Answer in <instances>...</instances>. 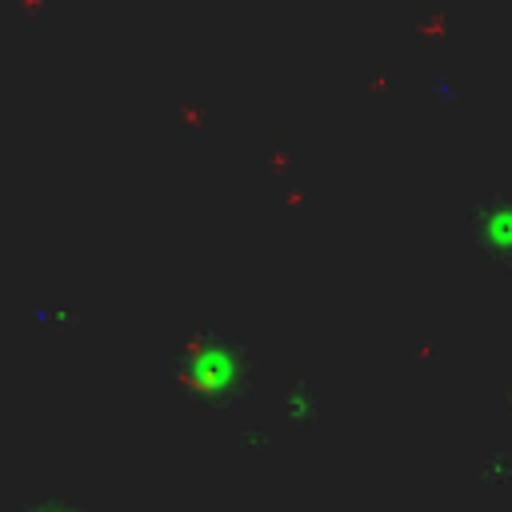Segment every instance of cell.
Returning <instances> with one entry per match:
<instances>
[{
	"label": "cell",
	"instance_id": "1",
	"mask_svg": "<svg viewBox=\"0 0 512 512\" xmlns=\"http://www.w3.org/2000/svg\"><path fill=\"white\" fill-rule=\"evenodd\" d=\"M172 380L184 396L212 404V408H228L248 392L252 360H248L244 344H236L220 332H196L180 344L176 364H172Z\"/></svg>",
	"mask_w": 512,
	"mask_h": 512
},
{
	"label": "cell",
	"instance_id": "2",
	"mask_svg": "<svg viewBox=\"0 0 512 512\" xmlns=\"http://www.w3.org/2000/svg\"><path fill=\"white\" fill-rule=\"evenodd\" d=\"M468 228L488 260L512 268V196H476L468 204Z\"/></svg>",
	"mask_w": 512,
	"mask_h": 512
},
{
	"label": "cell",
	"instance_id": "3",
	"mask_svg": "<svg viewBox=\"0 0 512 512\" xmlns=\"http://www.w3.org/2000/svg\"><path fill=\"white\" fill-rule=\"evenodd\" d=\"M284 412H288V420H292V424H304V420H312V416H316V396H312V388H308L304 380H296V384H292Z\"/></svg>",
	"mask_w": 512,
	"mask_h": 512
},
{
	"label": "cell",
	"instance_id": "4",
	"mask_svg": "<svg viewBox=\"0 0 512 512\" xmlns=\"http://www.w3.org/2000/svg\"><path fill=\"white\" fill-rule=\"evenodd\" d=\"M20 512H84V508H80V504H72V500H64V496H40V500L24 504Z\"/></svg>",
	"mask_w": 512,
	"mask_h": 512
},
{
	"label": "cell",
	"instance_id": "5",
	"mask_svg": "<svg viewBox=\"0 0 512 512\" xmlns=\"http://www.w3.org/2000/svg\"><path fill=\"white\" fill-rule=\"evenodd\" d=\"M508 416H512V388H508Z\"/></svg>",
	"mask_w": 512,
	"mask_h": 512
}]
</instances>
